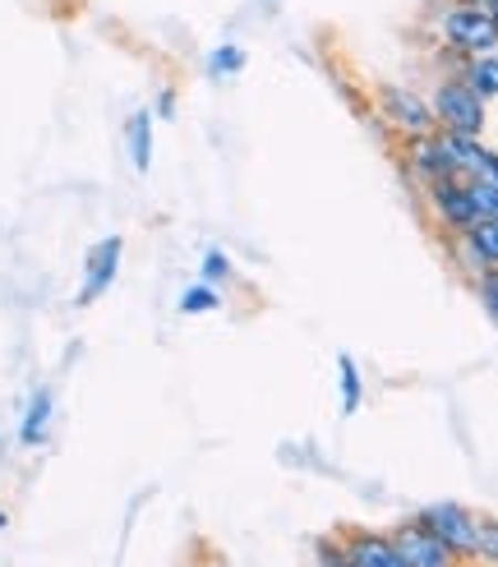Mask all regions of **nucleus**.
Masks as SVG:
<instances>
[{
    "label": "nucleus",
    "instance_id": "1",
    "mask_svg": "<svg viewBox=\"0 0 498 567\" xmlns=\"http://www.w3.org/2000/svg\"><path fill=\"white\" fill-rule=\"evenodd\" d=\"M438 33L457 55H466V61L470 55L498 51V19H494L489 6H461V0H453L438 19Z\"/></svg>",
    "mask_w": 498,
    "mask_h": 567
},
{
    "label": "nucleus",
    "instance_id": "2",
    "mask_svg": "<svg viewBox=\"0 0 498 567\" xmlns=\"http://www.w3.org/2000/svg\"><path fill=\"white\" fill-rule=\"evenodd\" d=\"M434 121L438 130H453V134H485V121H489V111H485V97L470 93V83L457 74V79H443L438 89H434Z\"/></svg>",
    "mask_w": 498,
    "mask_h": 567
},
{
    "label": "nucleus",
    "instance_id": "3",
    "mask_svg": "<svg viewBox=\"0 0 498 567\" xmlns=\"http://www.w3.org/2000/svg\"><path fill=\"white\" fill-rule=\"evenodd\" d=\"M374 106H378V116L393 125V130H402L406 138H415V134H434V130H438L434 106H429L421 93L402 89V83H378Z\"/></svg>",
    "mask_w": 498,
    "mask_h": 567
},
{
    "label": "nucleus",
    "instance_id": "4",
    "mask_svg": "<svg viewBox=\"0 0 498 567\" xmlns=\"http://www.w3.org/2000/svg\"><path fill=\"white\" fill-rule=\"evenodd\" d=\"M415 522H421L425 530H434L457 558L476 554V513H470V507H461V503H429V507L415 513Z\"/></svg>",
    "mask_w": 498,
    "mask_h": 567
},
{
    "label": "nucleus",
    "instance_id": "5",
    "mask_svg": "<svg viewBox=\"0 0 498 567\" xmlns=\"http://www.w3.org/2000/svg\"><path fill=\"white\" fill-rule=\"evenodd\" d=\"M425 189H429V208H434V217L443 221V231L466 236L470 226L480 221L476 198H470L466 181H434V185H425Z\"/></svg>",
    "mask_w": 498,
    "mask_h": 567
},
{
    "label": "nucleus",
    "instance_id": "6",
    "mask_svg": "<svg viewBox=\"0 0 498 567\" xmlns=\"http://www.w3.org/2000/svg\"><path fill=\"white\" fill-rule=\"evenodd\" d=\"M393 545L402 549V558H406V567H457L461 558L448 549V545H443L438 540V535L434 530H425L421 522H402L397 530H393Z\"/></svg>",
    "mask_w": 498,
    "mask_h": 567
},
{
    "label": "nucleus",
    "instance_id": "7",
    "mask_svg": "<svg viewBox=\"0 0 498 567\" xmlns=\"http://www.w3.org/2000/svg\"><path fill=\"white\" fill-rule=\"evenodd\" d=\"M342 554V567H406L402 549L393 545V530H351Z\"/></svg>",
    "mask_w": 498,
    "mask_h": 567
},
{
    "label": "nucleus",
    "instance_id": "8",
    "mask_svg": "<svg viewBox=\"0 0 498 567\" xmlns=\"http://www.w3.org/2000/svg\"><path fill=\"white\" fill-rule=\"evenodd\" d=\"M121 254H125V240L121 236H106L89 249V264H83V287H79V305H93L111 281L121 272Z\"/></svg>",
    "mask_w": 498,
    "mask_h": 567
},
{
    "label": "nucleus",
    "instance_id": "9",
    "mask_svg": "<svg viewBox=\"0 0 498 567\" xmlns=\"http://www.w3.org/2000/svg\"><path fill=\"white\" fill-rule=\"evenodd\" d=\"M406 157H411V172L421 176L425 185H434V181H461L457 162H453L448 148H443L438 130H434V134H415V138H411V148H406Z\"/></svg>",
    "mask_w": 498,
    "mask_h": 567
},
{
    "label": "nucleus",
    "instance_id": "10",
    "mask_svg": "<svg viewBox=\"0 0 498 567\" xmlns=\"http://www.w3.org/2000/svg\"><path fill=\"white\" fill-rule=\"evenodd\" d=\"M51 388H38L33 392V402H28L23 411V424H19V443L23 447H42L46 443V424H51Z\"/></svg>",
    "mask_w": 498,
    "mask_h": 567
},
{
    "label": "nucleus",
    "instance_id": "11",
    "mask_svg": "<svg viewBox=\"0 0 498 567\" xmlns=\"http://www.w3.org/2000/svg\"><path fill=\"white\" fill-rule=\"evenodd\" d=\"M125 144H129L134 172L144 176L148 166H153V111H134L129 125H125Z\"/></svg>",
    "mask_w": 498,
    "mask_h": 567
},
{
    "label": "nucleus",
    "instance_id": "12",
    "mask_svg": "<svg viewBox=\"0 0 498 567\" xmlns=\"http://www.w3.org/2000/svg\"><path fill=\"white\" fill-rule=\"evenodd\" d=\"M461 79L470 83V93L494 102L498 97V51H485V55H470L461 65Z\"/></svg>",
    "mask_w": 498,
    "mask_h": 567
},
{
    "label": "nucleus",
    "instance_id": "13",
    "mask_svg": "<svg viewBox=\"0 0 498 567\" xmlns=\"http://www.w3.org/2000/svg\"><path fill=\"white\" fill-rule=\"evenodd\" d=\"M338 396H342V415H355L360 406H365V383H360V370H355L351 351L338 355Z\"/></svg>",
    "mask_w": 498,
    "mask_h": 567
},
{
    "label": "nucleus",
    "instance_id": "14",
    "mask_svg": "<svg viewBox=\"0 0 498 567\" xmlns=\"http://www.w3.org/2000/svg\"><path fill=\"white\" fill-rule=\"evenodd\" d=\"M466 240L476 245V254H480L489 268H498V221H494V217H480V221L466 231Z\"/></svg>",
    "mask_w": 498,
    "mask_h": 567
},
{
    "label": "nucleus",
    "instance_id": "15",
    "mask_svg": "<svg viewBox=\"0 0 498 567\" xmlns=\"http://www.w3.org/2000/svg\"><path fill=\"white\" fill-rule=\"evenodd\" d=\"M212 309H221V296L212 281H194V287L180 296V315H212Z\"/></svg>",
    "mask_w": 498,
    "mask_h": 567
},
{
    "label": "nucleus",
    "instance_id": "16",
    "mask_svg": "<svg viewBox=\"0 0 498 567\" xmlns=\"http://www.w3.org/2000/svg\"><path fill=\"white\" fill-rule=\"evenodd\" d=\"M245 70V47H236V42H221L212 55H208V74L212 79H231V74H240Z\"/></svg>",
    "mask_w": 498,
    "mask_h": 567
},
{
    "label": "nucleus",
    "instance_id": "17",
    "mask_svg": "<svg viewBox=\"0 0 498 567\" xmlns=\"http://www.w3.org/2000/svg\"><path fill=\"white\" fill-rule=\"evenodd\" d=\"M470 558L498 567V517H476V554Z\"/></svg>",
    "mask_w": 498,
    "mask_h": 567
},
{
    "label": "nucleus",
    "instance_id": "18",
    "mask_svg": "<svg viewBox=\"0 0 498 567\" xmlns=\"http://www.w3.org/2000/svg\"><path fill=\"white\" fill-rule=\"evenodd\" d=\"M466 189H470V198H476V213L498 221V185H494V181H485V176H470V181H466Z\"/></svg>",
    "mask_w": 498,
    "mask_h": 567
},
{
    "label": "nucleus",
    "instance_id": "19",
    "mask_svg": "<svg viewBox=\"0 0 498 567\" xmlns=\"http://www.w3.org/2000/svg\"><path fill=\"white\" fill-rule=\"evenodd\" d=\"M476 296H480L485 315H489V319H494V328H498V268H489V272H480V277H476Z\"/></svg>",
    "mask_w": 498,
    "mask_h": 567
},
{
    "label": "nucleus",
    "instance_id": "20",
    "mask_svg": "<svg viewBox=\"0 0 498 567\" xmlns=\"http://www.w3.org/2000/svg\"><path fill=\"white\" fill-rule=\"evenodd\" d=\"M227 277H231V259L221 249H208L204 254V281H212V287H217V281H227Z\"/></svg>",
    "mask_w": 498,
    "mask_h": 567
},
{
    "label": "nucleus",
    "instance_id": "21",
    "mask_svg": "<svg viewBox=\"0 0 498 567\" xmlns=\"http://www.w3.org/2000/svg\"><path fill=\"white\" fill-rule=\"evenodd\" d=\"M157 116H162V121H172V116H176V97H172V93H162V97H157Z\"/></svg>",
    "mask_w": 498,
    "mask_h": 567
},
{
    "label": "nucleus",
    "instance_id": "22",
    "mask_svg": "<svg viewBox=\"0 0 498 567\" xmlns=\"http://www.w3.org/2000/svg\"><path fill=\"white\" fill-rule=\"evenodd\" d=\"M485 181L498 185V153H494V148H489V157H485Z\"/></svg>",
    "mask_w": 498,
    "mask_h": 567
},
{
    "label": "nucleus",
    "instance_id": "23",
    "mask_svg": "<svg viewBox=\"0 0 498 567\" xmlns=\"http://www.w3.org/2000/svg\"><path fill=\"white\" fill-rule=\"evenodd\" d=\"M461 6H494V0H461Z\"/></svg>",
    "mask_w": 498,
    "mask_h": 567
},
{
    "label": "nucleus",
    "instance_id": "24",
    "mask_svg": "<svg viewBox=\"0 0 498 567\" xmlns=\"http://www.w3.org/2000/svg\"><path fill=\"white\" fill-rule=\"evenodd\" d=\"M489 10H494V19H498V0H494V6H489Z\"/></svg>",
    "mask_w": 498,
    "mask_h": 567
}]
</instances>
